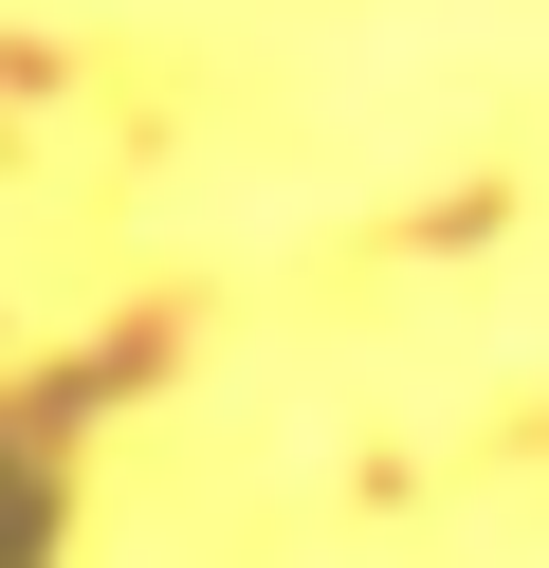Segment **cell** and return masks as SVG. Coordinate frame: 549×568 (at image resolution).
<instances>
[{
    "mask_svg": "<svg viewBox=\"0 0 549 568\" xmlns=\"http://www.w3.org/2000/svg\"><path fill=\"white\" fill-rule=\"evenodd\" d=\"M73 458H92V404H19V385H0V568H55Z\"/></svg>",
    "mask_w": 549,
    "mask_h": 568,
    "instance_id": "6da1fadb",
    "label": "cell"
}]
</instances>
